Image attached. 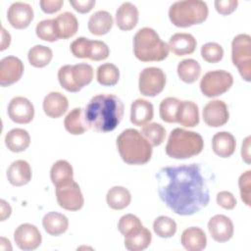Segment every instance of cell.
<instances>
[{"instance_id":"obj_1","label":"cell","mask_w":251,"mask_h":251,"mask_svg":"<svg viewBox=\"0 0 251 251\" xmlns=\"http://www.w3.org/2000/svg\"><path fill=\"white\" fill-rule=\"evenodd\" d=\"M156 179L160 199L177 215H193L209 204V189L198 164L164 167Z\"/></svg>"},{"instance_id":"obj_2","label":"cell","mask_w":251,"mask_h":251,"mask_svg":"<svg viewBox=\"0 0 251 251\" xmlns=\"http://www.w3.org/2000/svg\"><path fill=\"white\" fill-rule=\"evenodd\" d=\"M124 104L114 94L93 96L84 109V116L89 128L97 132L114 130L124 117Z\"/></svg>"},{"instance_id":"obj_3","label":"cell","mask_w":251,"mask_h":251,"mask_svg":"<svg viewBox=\"0 0 251 251\" xmlns=\"http://www.w3.org/2000/svg\"><path fill=\"white\" fill-rule=\"evenodd\" d=\"M117 147L123 161L128 165H144L152 156V146L140 131L127 128L117 138Z\"/></svg>"},{"instance_id":"obj_4","label":"cell","mask_w":251,"mask_h":251,"mask_svg":"<svg viewBox=\"0 0 251 251\" xmlns=\"http://www.w3.org/2000/svg\"><path fill=\"white\" fill-rule=\"evenodd\" d=\"M169 52V45L151 27L140 28L133 37V53L141 62L163 61Z\"/></svg>"},{"instance_id":"obj_5","label":"cell","mask_w":251,"mask_h":251,"mask_svg":"<svg viewBox=\"0 0 251 251\" xmlns=\"http://www.w3.org/2000/svg\"><path fill=\"white\" fill-rule=\"evenodd\" d=\"M203 148L204 140L199 133L176 127L171 131L165 150L171 158L187 159L200 154Z\"/></svg>"},{"instance_id":"obj_6","label":"cell","mask_w":251,"mask_h":251,"mask_svg":"<svg viewBox=\"0 0 251 251\" xmlns=\"http://www.w3.org/2000/svg\"><path fill=\"white\" fill-rule=\"evenodd\" d=\"M208 6L201 0H183L173 3L169 9V18L177 27L199 25L208 17Z\"/></svg>"},{"instance_id":"obj_7","label":"cell","mask_w":251,"mask_h":251,"mask_svg":"<svg viewBox=\"0 0 251 251\" xmlns=\"http://www.w3.org/2000/svg\"><path fill=\"white\" fill-rule=\"evenodd\" d=\"M231 60L245 81L251 78V36L246 33L236 35L231 42Z\"/></svg>"},{"instance_id":"obj_8","label":"cell","mask_w":251,"mask_h":251,"mask_svg":"<svg viewBox=\"0 0 251 251\" xmlns=\"http://www.w3.org/2000/svg\"><path fill=\"white\" fill-rule=\"evenodd\" d=\"M233 83L231 74L224 70L210 71L200 80V90L206 97L212 98L226 93Z\"/></svg>"},{"instance_id":"obj_9","label":"cell","mask_w":251,"mask_h":251,"mask_svg":"<svg viewBox=\"0 0 251 251\" xmlns=\"http://www.w3.org/2000/svg\"><path fill=\"white\" fill-rule=\"evenodd\" d=\"M166 81V75L162 69L148 67L139 74L138 88L142 95L155 97L164 90Z\"/></svg>"},{"instance_id":"obj_10","label":"cell","mask_w":251,"mask_h":251,"mask_svg":"<svg viewBox=\"0 0 251 251\" xmlns=\"http://www.w3.org/2000/svg\"><path fill=\"white\" fill-rule=\"evenodd\" d=\"M55 192L59 206L65 210L78 211L84 204L79 185L74 179L56 186Z\"/></svg>"},{"instance_id":"obj_11","label":"cell","mask_w":251,"mask_h":251,"mask_svg":"<svg viewBox=\"0 0 251 251\" xmlns=\"http://www.w3.org/2000/svg\"><path fill=\"white\" fill-rule=\"evenodd\" d=\"M14 240L21 250L30 251L40 246L42 236L39 229L34 225L25 223L16 228Z\"/></svg>"},{"instance_id":"obj_12","label":"cell","mask_w":251,"mask_h":251,"mask_svg":"<svg viewBox=\"0 0 251 251\" xmlns=\"http://www.w3.org/2000/svg\"><path fill=\"white\" fill-rule=\"evenodd\" d=\"M8 116L11 121L17 124H28L34 117L33 104L25 97H14L8 105Z\"/></svg>"},{"instance_id":"obj_13","label":"cell","mask_w":251,"mask_h":251,"mask_svg":"<svg viewBox=\"0 0 251 251\" xmlns=\"http://www.w3.org/2000/svg\"><path fill=\"white\" fill-rule=\"evenodd\" d=\"M204 123L211 127H219L226 125L229 119L226 104L222 100H212L208 102L202 112Z\"/></svg>"},{"instance_id":"obj_14","label":"cell","mask_w":251,"mask_h":251,"mask_svg":"<svg viewBox=\"0 0 251 251\" xmlns=\"http://www.w3.org/2000/svg\"><path fill=\"white\" fill-rule=\"evenodd\" d=\"M24 74L23 62L15 56L4 57L0 61V85L9 86L20 80Z\"/></svg>"},{"instance_id":"obj_15","label":"cell","mask_w":251,"mask_h":251,"mask_svg":"<svg viewBox=\"0 0 251 251\" xmlns=\"http://www.w3.org/2000/svg\"><path fill=\"white\" fill-rule=\"evenodd\" d=\"M33 16L34 13L32 7L24 2L13 3L7 12L9 24L17 29H24L27 27L33 20Z\"/></svg>"},{"instance_id":"obj_16","label":"cell","mask_w":251,"mask_h":251,"mask_svg":"<svg viewBox=\"0 0 251 251\" xmlns=\"http://www.w3.org/2000/svg\"><path fill=\"white\" fill-rule=\"evenodd\" d=\"M207 226L211 237L217 242H226L233 235V224L225 215H215L209 220Z\"/></svg>"},{"instance_id":"obj_17","label":"cell","mask_w":251,"mask_h":251,"mask_svg":"<svg viewBox=\"0 0 251 251\" xmlns=\"http://www.w3.org/2000/svg\"><path fill=\"white\" fill-rule=\"evenodd\" d=\"M42 106L46 116L52 119H57L67 112L69 108V101L64 94L52 91L44 97Z\"/></svg>"},{"instance_id":"obj_18","label":"cell","mask_w":251,"mask_h":251,"mask_svg":"<svg viewBox=\"0 0 251 251\" xmlns=\"http://www.w3.org/2000/svg\"><path fill=\"white\" fill-rule=\"evenodd\" d=\"M168 45L175 55L185 56L192 54L195 51L197 41L190 33L177 32L171 36Z\"/></svg>"},{"instance_id":"obj_19","label":"cell","mask_w":251,"mask_h":251,"mask_svg":"<svg viewBox=\"0 0 251 251\" xmlns=\"http://www.w3.org/2000/svg\"><path fill=\"white\" fill-rule=\"evenodd\" d=\"M8 181L14 186H23L31 179V168L25 160L14 161L7 170Z\"/></svg>"},{"instance_id":"obj_20","label":"cell","mask_w":251,"mask_h":251,"mask_svg":"<svg viewBox=\"0 0 251 251\" xmlns=\"http://www.w3.org/2000/svg\"><path fill=\"white\" fill-rule=\"evenodd\" d=\"M180 243L187 251H201L207 246V237L202 228L190 226L182 231Z\"/></svg>"},{"instance_id":"obj_21","label":"cell","mask_w":251,"mask_h":251,"mask_svg":"<svg viewBox=\"0 0 251 251\" xmlns=\"http://www.w3.org/2000/svg\"><path fill=\"white\" fill-rule=\"evenodd\" d=\"M138 22V10L130 2H124L116 12V25L122 30H131Z\"/></svg>"},{"instance_id":"obj_22","label":"cell","mask_w":251,"mask_h":251,"mask_svg":"<svg viewBox=\"0 0 251 251\" xmlns=\"http://www.w3.org/2000/svg\"><path fill=\"white\" fill-rule=\"evenodd\" d=\"M154 116V108L151 102L145 99H136L130 106V122L134 126H143Z\"/></svg>"},{"instance_id":"obj_23","label":"cell","mask_w":251,"mask_h":251,"mask_svg":"<svg viewBox=\"0 0 251 251\" xmlns=\"http://www.w3.org/2000/svg\"><path fill=\"white\" fill-rule=\"evenodd\" d=\"M55 28L59 39H68L74 36L78 29L76 17L70 12H64L54 19Z\"/></svg>"},{"instance_id":"obj_24","label":"cell","mask_w":251,"mask_h":251,"mask_svg":"<svg viewBox=\"0 0 251 251\" xmlns=\"http://www.w3.org/2000/svg\"><path fill=\"white\" fill-rule=\"evenodd\" d=\"M236 147L234 136L228 131L217 132L212 138V149L214 153L222 158L230 157Z\"/></svg>"},{"instance_id":"obj_25","label":"cell","mask_w":251,"mask_h":251,"mask_svg":"<svg viewBox=\"0 0 251 251\" xmlns=\"http://www.w3.org/2000/svg\"><path fill=\"white\" fill-rule=\"evenodd\" d=\"M114 24L112 15L104 10L92 14L88 20V30L94 35H104L110 31Z\"/></svg>"},{"instance_id":"obj_26","label":"cell","mask_w":251,"mask_h":251,"mask_svg":"<svg viewBox=\"0 0 251 251\" xmlns=\"http://www.w3.org/2000/svg\"><path fill=\"white\" fill-rule=\"evenodd\" d=\"M199 109L192 101H180L176 114V123L185 127H194L199 124Z\"/></svg>"},{"instance_id":"obj_27","label":"cell","mask_w":251,"mask_h":251,"mask_svg":"<svg viewBox=\"0 0 251 251\" xmlns=\"http://www.w3.org/2000/svg\"><path fill=\"white\" fill-rule=\"evenodd\" d=\"M42 226L48 234L58 236L67 231L69 227V220L61 213L49 212L43 217Z\"/></svg>"},{"instance_id":"obj_28","label":"cell","mask_w":251,"mask_h":251,"mask_svg":"<svg viewBox=\"0 0 251 251\" xmlns=\"http://www.w3.org/2000/svg\"><path fill=\"white\" fill-rule=\"evenodd\" d=\"M64 126L66 130L74 135L84 133L88 128L87 122L84 116V110L81 108L73 109L65 118Z\"/></svg>"},{"instance_id":"obj_29","label":"cell","mask_w":251,"mask_h":251,"mask_svg":"<svg viewBox=\"0 0 251 251\" xmlns=\"http://www.w3.org/2000/svg\"><path fill=\"white\" fill-rule=\"evenodd\" d=\"M7 148L15 153H20L27 149L30 144L29 133L24 128H13L5 136Z\"/></svg>"},{"instance_id":"obj_30","label":"cell","mask_w":251,"mask_h":251,"mask_svg":"<svg viewBox=\"0 0 251 251\" xmlns=\"http://www.w3.org/2000/svg\"><path fill=\"white\" fill-rule=\"evenodd\" d=\"M131 201V195L127 188L124 186H113L106 195L108 206L114 210H123L126 208Z\"/></svg>"},{"instance_id":"obj_31","label":"cell","mask_w":251,"mask_h":251,"mask_svg":"<svg viewBox=\"0 0 251 251\" xmlns=\"http://www.w3.org/2000/svg\"><path fill=\"white\" fill-rule=\"evenodd\" d=\"M152 240L151 232L142 226L139 230L125 236V247L129 251H142L149 247Z\"/></svg>"},{"instance_id":"obj_32","label":"cell","mask_w":251,"mask_h":251,"mask_svg":"<svg viewBox=\"0 0 251 251\" xmlns=\"http://www.w3.org/2000/svg\"><path fill=\"white\" fill-rule=\"evenodd\" d=\"M74 177V170L72 165L66 160H58L50 170V178L55 186L68 182Z\"/></svg>"},{"instance_id":"obj_33","label":"cell","mask_w":251,"mask_h":251,"mask_svg":"<svg viewBox=\"0 0 251 251\" xmlns=\"http://www.w3.org/2000/svg\"><path fill=\"white\" fill-rule=\"evenodd\" d=\"M178 77L185 83L195 82L201 74V67L194 59H185L178 63L176 69Z\"/></svg>"},{"instance_id":"obj_34","label":"cell","mask_w":251,"mask_h":251,"mask_svg":"<svg viewBox=\"0 0 251 251\" xmlns=\"http://www.w3.org/2000/svg\"><path fill=\"white\" fill-rule=\"evenodd\" d=\"M53 58L51 48L44 45H35L28 50L27 59L31 66L35 68H43L47 66Z\"/></svg>"},{"instance_id":"obj_35","label":"cell","mask_w":251,"mask_h":251,"mask_svg":"<svg viewBox=\"0 0 251 251\" xmlns=\"http://www.w3.org/2000/svg\"><path fill=\"white\" fill-rule=\"evenodd\" d=\"M97 81L103 86H114L120 78V71L117 66L111 63H105L97 69Z\"/></svg>"},{"instance_id":"obj_36","label":"cell","mask_w":251,"mask_h":251,"mask_svg":"<svg viewBox=\"0 0 251 251\" xmlns=\"http://www.w3.org/2000/svg\"><path fill=\"white\" fill-rule=\"evenodd\" d=\"M72 76L79 90L93 79V69L89 64L79 63L72 66Z\"/></svg>"},{"instance_id":"obj_37","label":"cell","mask_w":251,"mask_h":251,"mask_svg":"<svg viewBox=\"0 0 251 251\" xmlns=\"http://www.w3.org/2000/svg\"><path fill=\"white\" fill-rule=\"evenodd\" d=\"M141 134L146 138V140L151 144V146L161 145L166 137L165 127L158 123L146 124L141 128Z\"/></svg>"},{"instance_id":"obj_38","label":"cell","mask_w":251,"mask_h":251,"mask_svg":"<svg viewBox=\"0 0 251 251\" xmlns=\"http://www.w3.org/2000/svg\"><path fill=\"white\" fill-rule=\"evenodd\" d=\"M153 230L159 237L170 238L176 231V224L170 217L160 216L153 223Z\"/></svg>"},{"instance_id":"obj_39","label":"cell","mask_w":251,"mask_h":251,"mask_svg":"<svg viewBox=\"0 0 251 251\" xmlns=\"http://www.w3.org/2000/svg\"><path fill=\"white\" fill-rule=\"evenodd\" d=\"M180 100L175 97H167L160 103V118L166 123H176V114Z\"/></svg>"},{"instance_id":"obj_40","label":"cell","mask_w":251,"mask_h":251,"mask_svg":"<svg viewBox=\"0 0 251 251\" xmlns=\"http://www.w3.org/2000/svg\"><path fill=\"white\" fill-rule=\"evenodd\" d=\"M35 33L39 39L44 41L54 42L59 39L55 28L54 19H46L39 22L36 25Z\"/></svg>"},{"instance_id":"obj_41","label":"cell","mask_w":251,"mask_h":251,"mask_svg":"<svg viewBox=\"0 0 251 251\" xmlns=\"http://www.w3.org/2000/svg\"><path fill=\"white\" fill-rule=\"evenodd\" d=\"M142 226H143L140 220L132 214L124 215L123 217H121L118 223V229L124 236H127L131 233H134L135 231L139 230Z\"/></svg>"},{"instance_id":"obj_42","label":"cell","mask_w":251,"mask_h":251,"mask_svg":"<svg viewBox=\"0 0 251 251\" xmlns=\"http://www.w3.org/2000/svg\"><path fill=\"white\" fill-rule=\"evenodd\" d=\"M201 56L204 61L215 64L223 59L224 49L216 42H208L201 47Z\"/></svg>"},{"instance_id":"obj_43","label":"cell","mask_w":251,"mask_h":251,"mask_svg":"<svg viewBox=\"0 0 251 251\" xmlns=\"http://www.w3.org/2000/svg\"><path fill=\"white\" fill-rule=\"evenodd\" d=\"M58 80L60 85L69 92H78L79 88L75 85L72 76V65L62 66L58 71Z\"/></svg>"},{"instance_id":"obj_44","label":"cell","mask_w":251,"mask_h":251,"mask_svg":"<svg viewBox=\"0 0 251 251\" xmlns=\"http://www.w3.org/2000/svg\"><path fill=\"white\" fill-rule=\"evenodd\" d=\"M91 41L88 38L85 37H78L76 39H75L72 43H71V52L72 54L76 57V58H80V59H85V58H89V54H90V48H91Z\"/></svg>"},{"instance_id":"obj_45","label":"cell","mask_w":251,"mask_h":251,"mask_svg":"<svg viewBox=\"0 0 251 251\" xmlns=\"http://www.w3.org/2000/svg\"><path fill=\"white\" fill-rule=\"evenodd\" d=\"M110 54V49L108 45L100 40H92L89 58L92 61H102L108 58Z\"/></svg>"},{"instance_id":"obj_46","label":"cell","mask_w":251,"mask_h":251,"mask_svg":"<svg viewBox=\"0 0 251 251\" xmlns=\"http://www.w3.org/2000/svg\"><path fill=\"white\" fill-rule=\"evenodd\" d=\"M250 181H251V171H246L243 173L238 179V186L240 191L241 200L247 205L250 206Z\"/></svg>"},{"instance_id":"obj_47","label":"cell","mask_w":251,"mask_h":251,"mask_svg":"<svg viewBox=\"0 0 251 251\" xmlns=\"http://www.w3.org/2000/svg\"><path fill=\"white\" fill-rule=\"evenodd\" d=\"M216 201L219 206L226 210H232L236 206V199L229 191H220L216 196Z\"/></svg>"},{"instance_id":"obj_48","label":"cell","mask_w":251,"mask_h":251,"mask_svg":"<svg viewBox=\"0 0 251 251\" xmlns=\"http://www.w3.org/2000/svg\"><path fill=\"white\" fill-rule=\"evenodd\" d=\"M215 8L218 13L221 15L226 16L231 14L237 8L238 1L237 0H216Z\"/></svg>"},{"instance_id":"obj_49","label":"cell","mask_w":251,"mask_h":251,"mask_svg":"<svg viewBox=\"0 0 251 251\" xmlns=\"http://www.w3.org/2000/svg\"><path fill=\"white\" fill-rule=\"evenodd\" d=\"M64 4L63 0H41L39 2L41 10L46 14H53L58 12Z\"/></svg>"},{"instance_id":"obj_50","label":"cell","mask_w":251,"mask_h":251,"mask_svg":"<svg viewBox=\"0 0 251 251\" xmlns=\"http://www.w3.org/2000/svg\"><path fill=\"white\" fill-rule=\"evenodd\" d=\"M70 4L76 12L85 14L95 6V0H70Z\"/></svg>"},{"instance_id":"obj_51","label":"cell","mask_w":251,"mask_h":251,"mask_svg":"<svg viewBox=\"0 0 251 251\" xmlns=\"http://www.w3.org/2000/svg\"><path fill=\"white\" fill-rule=\"evenodd\" d=\"M250 140H251V137L250 136H247L243 143H242V147H241V156H242V159L244 160L245 163L247 164H250Z\"/></svg>"},{"instance_id":"obj_52","label":"cell","mask_w":251,"mask_h":251,"mask_svg":"<svg viewBox=\"0 0 251 251\" xmlns=\"http://www.w3.org/2000/svg\"><path fill=\"white\" fill-rule=\"evenodd\" d=\"M0 206H1V221H5L7 218L10 217L12 213V208L9 205V203L6 202L4 199L0 200Z\"/></svg>"},{"instance_id":"obj_53","label":"cell","mask_w":251,"mask_h":251,"mask_svg":"<svg viewBox=\"0 0 251 251\" xmlns=\"http://www.w3.org/2000/svg\"><path fill=\"white\" fill-rule=\"evenodd\" d=\"M1 36H2V40H1V51H4L5 49H7L10 46L11 43V35L8 31H6V29L2 26L1 27Z\"/></svg>"}]
</instances>
